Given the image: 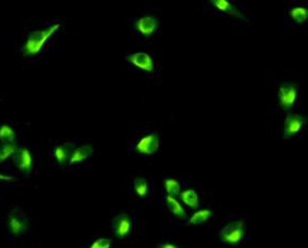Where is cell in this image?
<instances>
[{"label": "cell", "mask_w": 308, "mask_h": 248, "mask_svg": "<svg viewBox=\"0 0 308 248\" xmlns=\"http://www.w3.org/2000/svg\"><path fill=\"white\" fill-rule=\"evenodd\" d=\"M60 27V24H53L49 25L43 30L35 31L28 35L27 39L25 40L23 47H22V52L25 56H35L37 55L43 49L44 45L47 43L50 38L51 35H54L58 28Z\"/></svg>", "instance_id": "cell-1"}, {"label": "cell", "mask_w": 308, "mask_h": 248, "mask_svg": "<svg viewBox=\"0 0 308 248\" xmlns=\"http://www.w3.org/2000/svg\"><path fill=\"white\" fill-rule=\"evenodd\" d=\"M219 238L222 243L229 245H237L245 238L244 221H232L221 229L219 233Z\"/></svg>", "instance_id": "cell-2"}, {"label": "cell", "mask_w": 308, "mask_h": 248, "mask_svg": "<svg viewBox=\"0 0 308 248\" xmlns=\"http://www.w3.org/2000/svg\"><path fill=\"white\" fill-rule=\"evenodd\" d=\"M298 96V86L291 82H284L278 90V103L284 111H290L295 106Z\"/></svg>", "instance_id": "cell-3"}, {"label": "cell", "mask_w": 308, "mask_h": 248, "mask_svg": "<svg viewBox=\"0 0 308 248\" xmlns=\"http://www.w3.org/2000/svg\"><path fill=\"white\" fill-rule=\"evenodd\" d=\"M159 135L156 132H149L143 135L135 144L134 150L141 155H153L159 149Z\"/></svg>", "instance_id": "cell-4"}, {"label": "cell", "mask_w": 308, "mask_h": 248, "mask_svg": "<svg viewBox=\"0 0 308 248\" xmlns=\"http://www.w3.org/2000/svg\"><path fill=\"white\" fill-rule=\"evenodd\" d=\"M306 119L303 114L299 113H290L288 114L287 119H285L283 131H282V136L283 138H290L292 136L296 135L299 133V131L303 129L305 126Z\"/></svg>", "instance_id": "cell-5"}, {"label": "cell", "mask_w": 308, "mask_h": 248, "mask_svg": "<svg viewBox=\"0 0 308 248\" xmlns=\"http://www.w3.org/2000/svg\"><path fill=\"white\" fill-rule=\"evenodd\" d=\"M134 26L138 33L145 37H149L158 28L159 19L155 16H144L135 21Z\"/></svg>", "instance_id": "cell-6"}, {"label": "cell", "mask_w": 308, "mask_h": 248, "mask_svg": "<svg viewBox=\"0 0 308 248\" xmlns=\"http://www.w3.org/2000/svg\"><path fill=\"white\" fill-rule=\"evenodd\" d=\"M127 60L133 67L142 71L153 72V70H155V63H153L152 58L146 53H134L128 55Z\"/></svg>", "instance_id": "cell-7"}, {"label": "cell", "mask_w": 308, "mask_h": 248, "mask_svg": "<svg viewBox=\"0 0 308 248\" xmlns=\"http://www.w3.org/2000/svg\"><path fill=\"white\" fill-rule=\"evenodd\" d=\"M13 162L21 172H31L33 167V158L30 150L26 147H19L16 154L13 155Z\"/></svg>", "instance_id": "cell-8"}, {"label": "cell", "mask_w": 308, "mask_h": 248, "mask_svg": "<svg viewBox=\"0 0 308 248\" xmlns=\"http://www.w3.org/2000/svg\"><path fill=\"white\" fill-rule=\"evenodd\" d=\"M112 229L117 237H127L132 230L131 217L127 214H120L115 216L112 220Z\"/></svg>", "instance_id": "cell-9"}, {"label": "cell", "mask_w": 308, "mask_h": 248, "mask_svg": "<svg viewBox=\"0 0 308 248\" xmlns=\"http://www.w3.org/2000/svg\"><path fill=\"white\" fill-rule=\"evenodd\" d=\"M8 228L13 235L20 236L27 230V220L23 214L13 213L8 218Z\"/></svg>", "instance_id": "cell-10"}, {"label": "cell", "mask_w": 308, "mask_h": 248, "mask_svg": "<svg viewBox=\"0 0 308 248\" xmlns=\"http://www.w3.org/2000/svg\"><path fill=\"white\" fill-rule=\"evenodd\" d=\"M93 152H94V148L91 145L80 146V147H78L76 149H73L68 163L70 166H73L80 162H83L84 160L90 158L93 155Z\"/></svg>", "instance_id": "cell-11"}, {"label": "cell", "mask_w": 308, "mask_h": 248, "mask_svg": "<svg viewBox=\"0 0 308 248\" xmlns=\"http://www.w3.org/2000/svg\"><path fill=\"white\" fill-rule=\"evenodd\" d=\"M210 4L219 11L228 13V14H230V16L237 17L240 19L243 18V14H242L241 10L238 8V7H236L233 4L228 2V0H211Z\"/></svg>", "instance_id": "cell-12"}, {"label": "cell", "mask_w": 308, "mask_h": 248, "mask_svg": "<svg viewBox=\"0 0 308 248\" xmlns=\"http://www.w3.org/2000/svg\"><path fill=\"white\" fill-rule=\"evenodd\" d=\"M73 151V144L63 143L55 149V159L60 166L68 163L70 156Z\"/></svg>", "instance_id": "cell-13"}, {"label": "cell", "mask_w": 308, "mask_h": 248, "mask_svg": "<svg viewBox=\"0 0 308 248\" xmlns=\"http://www.w3.org/2000/svg\"><path fill=\"white\" fill-rule=\"evenodd\" d=\"M166 205L168 209L170 210V213L179 219H185L187 217L185 208L181 205V202L172 196H167L166 197Z\"/></svg>", "instance_id": "cell-14"}, {"label": "cell", "mask_w": 308, "mask_h": 248, "mask_svg": "<svg viewBox=\"0 0 308 248\" xmlns=\"http://www.w3.org/2000/svg\"><path fill=\"white\" fill-rule=\"evenodd\" d=\"M180 198L189 208L197 209L200 207L199 194H197L196 191H194L192 188H186L184 191H181Z\"/></svg>", "instance_id": "cell-15"}, {"label": "cell", "mask_w": 308, "mask_h": 248, "mask_svg": "<svg viewBox=\"0 0 308 248\" xmlns=\"http://www.w3.org/2000/svg\"><path fill=\"white\" fill-rule=\"evenodd\" d=\"M290 18L297 24H303L308 18V9L306 7H293L290 10Z\"/></svg>", "instance_id": "cell-16"}, {"label": "cell", "mask_w": 308, "mask_h": 248, "mask_svg": "<svg viewBox=\"0 0 308 248\" xmlns=\"http://www.w3.org/2000/svg\"><path fill=\"white\" fill-rule=\"evenodd\" d=\"M18 149L16 143H0V162L13 157Z\"/></svg>", "instance_id": "cell-17"}, {"label": "cell", "mask_w": 308, "mask_h": 248, "mask_svg": "<svg viewBox=\"0 0 308 248\" xmlns=\"http://www.w3.org/2000/svg\"><path fill=\"white\" fill-rule=\"evenodd\" d=\"M212 216V210L208 209H202L196 211L194 215L189 218L188 224L190 225H197V224H203L206 221H208Z\"/></svg>", "instance_id": "cell-18"}, {"label": "cell", "mask_w": 308, "mask_h": 248, "mask_svg": "<svg viewBox=\"0 0 308 248\" xmlns=\"http://www.w3.org/2000/svg\"><path fill=\"white\" fill-rule=\"evenodd\" d=\"M133 189L135 194L139 197V198H145L148 195V183L147 180L143 177L136 178L133 183Z\"/></svg>", "instance_id": "cell-19"}, {"label": "cell", "mask_w": 308, "mask_h": 248, "mask_svg": "<svg viewBox=\"0 0 308 248\" xmlns=\"http://www.w3.org/2000/svg\"><path fill=\"white\" fill-rule=\"evenodd\" d=\"M17 135L13 129L7 124L0 126V143H16Z\"/></svg>", "instance_id": "cell-20"}, {"label": "cell", "mask_w": 308, "mask_h": 248, "mask_svg": "<svg viewBox=\"0 0 308 248\" xmlns=\"http://www.w3.org/2000/svg\"><path fill=\"white\" fill-rule=\"evenodd\" d=\"M164 185L166 188V192L168 196H179L181 193V184L178 180L175 179H167L164 182Z\"/></svg>", "instance_id": "cell-21"}, {"label": "cell", "mask_w": 308, "mask_h": 248, "mask_svg": "<svg viewBox=\"0 0 308 248\" xmlns=\"http://www.w3.org/2000/svg\"><path fill=\"white\" fill-rule=\"evenodd\" d=\"M112 240L108 237H100L95 240V242L90 246V248H110L111 247Z\"/></svg>", "instance_id": "cell-22"}, {"label": "cell", "mask_w": 308, "mask_h": 248, "mask_svg": "<svg viewBox=\"0 0 308 248\" xmlns=\"http://www.w3.org/2000/svg\"><path fill=\"white\" fill-rule=\"evenodd\" d=\"M158 248H181V247L178 246L177 244H173V243H170V242H165L163 244H160L158 246Z\"/></svg>", "instance_id": "cell-23"}, {"label": "cell", "mask_w": 308, "mask_h": 248, "mask_svg": "<svg viewBox=\"0 0 308 248\" xmlns=\"http://www.w3.org/2000/svg\"><path fill=\"white\" fill-rule=\"evenodd\" d=\"M14 179L10 176H6V174L0 173V181H13Z\"/></svg>", "instance_id": "cell-24"}]
</instances>
